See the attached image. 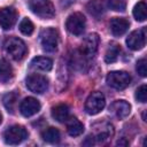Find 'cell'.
Returning <instances> with one entry per match:
<instances>
[{"label": "cell", "instance_id": "obj_29", "mask_svg": "<svg viewBox=\"0 0 147 147\" xmlns=\"http://www.w3.org/2000/svg\"><path fill=\"white\" fill-rule=\"evenodd\" d=\"M94 141H95L94 136H88L86 138V140L83 142V145H85V146H92V145H94Z\"/></svg>", "mask_w": 147, "mask_h": 147}, {"label": "cell", "instance_id": "obj_14", "mask_svg": "<svg viewBox=\"0 0 147 147\" xmlns=\"http://www.w3.org/2000/svg\"><path fill=\"white\" fill-rule=\"evenodd\" d=\"M129 21L123 17H114L110 21V30L114 36H122L129 29Z\"/></svg>", "mask_w": 147, "mask_h": 147}, {"label": "cell", "instance_id": "obj_9", "mask_svg": "<svg viewBox=\"0 0 147 147\" xmlns=\"http://www.w3.org/2000/svg\"><path fill=\"white\" fill-rule=\"evenodd\" d=\"M26 87L33 93H44L48 88V79L39 74H32L26 77Z\"/></svg>", "mask_w": 147, "mask_h": 147}, {"label": "cell", "instance_id": "obj_2", "mask_svg": "<svg viewBox=\"0 0 147 147\" xmlns=\"http://www.w3.org/2000/svg\"><path fill=\"white\" fill-rule=\"evenodd\" d=\"M30 9L41 18H51L55 14L54 6L51 0H30Z\"/></svg>", "mask_w": 147, "mask_h": 147}, {"label": "cell", "instance_id": "obj_23", "mask_svg": "<svg viewBox=\"0 0 147 147\" xmlns=\"http://www.w3.org/2000/svg\"><path fill=\"white\" fill-rule=\"evenodd\" d=\"M146 9H147V6H146V2L142 0V1H139L136 6H134V8H133V16H134V18L137 20V21H139V22H144L145 20H146V17H147V11H146Z\"/></svg>", "mask_w": 147, "mask_h": 147}, {"label": "cell", "instance_id": "obj_3", "mask_svg": "<svg viewBox=\"0 0 147 147\" xmlns=\"http://www.w3.org/2000/svg\"><path fill=\"white\" fill-rule=\"evenodd\" d=\"M107 84L116 90H123L127 87L131 83V76L126 71H110L107 75Z\"/></svg>", "mask_w": 147, "mask_h": 147}, {"label": "cell", "instance_id": "obj_19", "mask_svg": "<svg viewBox=\"0 0 147 147\" xmlns=\"http://www.w3.org/2000/svg\"><path fill=\"white\" fill-rule=\"evenodd\" d=\"M86 7H87L88 13L96 18H100L101 15L105 13V7L101 0H91Z\"/></svg>", "mask_w": 147, "mask_h": 147}, {"label": "cell", "instance_id": "obj_25", "mask_svg": "<svg viewBox=\"0 0 147 147\" xmlns=\"http://www.w3.org/2000/svg\"><path fill=\"white\" fill-rule=\"evenodd\" d=\"M18 29H20V31L23 33V34H25V36H30V34H32V32H33V30H34V26H33V23L29 20V18H23L22 21H21V23H20V25H18Z\"/></svg>", "mask_w": 147, "mask_h": 147}, {"label": "cell", "instance_id": "obj_31", "mask_svg": "<svg viewBox=\"0 0 147 147\" xmlns=\"http://www.w3.org/2000/svg\"><path fill=\"white\" fill-rule=\"evenodd\" d=\"M1 121H2V116H1V114H0V123H1Z\"/></svg>", "mask_w": 147, "mask_h": 147}, {"label": "cell", "instance_id": "obj_22", "mask_svg": "<svg viewBox=\"0 0 147 147\" xmlns=\"http://www.w3.org/2000/svg\"><path fill=\"white\" fill-rule=\"evenodd\" d=\"M119 52H121V47L117 45V44H110L107 52H106V55H105V61L107 63H114L115 61H117L118 59V55H119Z\"/></svg>", "mask_w": 147, "mask_h": 147}, {"label": "cell", "instance_id": "obj_11", "mask_svg": "<svg viewBox=\"0 0 147 147\" xmlns=\"http://www.w3.org/2000/svg\"><path fill=\"white\" fill-rule=\"evenodd\" d=\"M17 20V13L11 7H5L0 9V26L3 30H9L14 26Z\"/></svg>", "mask_w": 147, "mask_h": 147}, {"label": "cell", "instance_id": "obj_30", "mask_svg": "<svg viewBox=\"0 0 147 147\" xmlns=\"http://www.w3.org/2000/svg\"><path fill=\"white\" fill-rule=\"evenodd\" d=\"M117 145H118V146H126V145H129V141L123 138V139H121V140L117 141Z\"/></svg>", "mask_w": 147, "mask_h": 147}, {"label": "cell", "instance_id": "obj_20", "mask_svg": "<svg viewBox=\"0 0 147 147\" xmlns=\"http://www.w3.org/2000/svg\"><path fill=\"white\" fill-rule=\"evenodd\" d=\"M101 130H99L98 132H96V134H95V140H98V141H101V142H105L106 140H108L113 134H114V129H113V126L110 125V124H108V123H105V124H102V126L100 127Z\"/></svg>", "mask_w": 147, "mask_h": 147}, {"label": "cell", "instance_id": "obj_13", "mask_svg": "<svg viewBox=\"0 0 147 147\" xmlns=\"http://www.w3.org/2000/svg\"><path fill=\"white\" fill-rule=\"evenodd\" d=\"M109 111L113 113L116 117L122 119V118H125L129 116V114L131 111V106L129 102H126L124 100H116L110 105Z\"/></svg>", "mask_w": 147, "mask_h": 147}, {"label": "cell", "instance_id": "obj_7", "mask_svg": "<svg viewBox=\"0 0 147 147\" xmlns=\"http://www.w3.org/2000/svg\"><path fill=\"white\" fill-rule=\"evenodd\" d=\"M85 24H86L85 16L82 13H74L67 18L65 28L70 33L75 34V36H79L84 32Z\"/></svg>", "mask_w": 147, "mask_h": 147}, {"label": "cell", "instance_id": "obj_12", "mask_svg": "<svg viewBox=\"0 0 147 147\" xmlns=\"http://www.w3.org/2000/svg\"><path fill=\"white\" fill-rule=\"evenodd\" d=\"M39 110H40V103L37 99H34L32 96L25 98L20 105V111L25 117H30V116L37 114Z\"/></svg>", "mask_w": 147, "mask_h": 147}, {"label": "cell", "instance_id": "obj_10", "mask_svg": "<svg viewBox=\"0 0 147 147\" xmlns=\"http://www.w3.org/2000/svg\"><path fill=\"white\" fill-rule=\"evenodd\" d=\"M146 42V29L132 31L126 38V45L132 51H139L145 46Z\"/></svg>", "mask_w": 147, "mask_h": 147}, {"label": "cell", "instance_id": "obj_28", "mask_svg": "<svg viewBox=\"0 0 147 147\" xmlns=\"http://www.w3.org/2000/svg\"><path fill=\"white\" fill-rule=\"evenodd\" d=\"M136 69H137V71L140 76L146 77L147 76V61H146V59H140L137 62Z\"/></svg>", "mask_w": 147, "mask_h": 147}, {"label": "cell", "instance_id": "obj_21", "mask_svg": "<svg viewBox=\"0 0 147 147\" xmlns=\"http://www.w3.org/2000/svg\"><path fill=\"white\" fill-rule=\"evenodd\" d=\"M41 137H42L44 141H46L48 144H56V142L60 141V138H61L59 130L55 129V127H48V129H46L41 133Z\"/></svg>", "mask_w": 147, "mask_h": 147}, {"label": "cell", "instance_id": "obj_6", "mask_svg": "<svg viewBox=\"0 0 147 147\" xmlns=\"http://www.w3.org/2000/svg\"><path fill=\"white\" fill-rule=\"evenodd\" d=\"M28 138V131L22 125L9 126L3 133V140L8 145H18Z\"/></svg>", "mask_w": 147, "mask_h": 147}, {"label": "cell", "instance_id": "obj_1", "mask_svg": "<svg viewBox=\"0 0 147 147\" xmlns=\"http://www.w3.org/2000/svg\"><path fill=\"white\" fill-rule=\"evenodd\" d=\"M5 51L14 60H22L26 53V46L24 41L17 37H10L5 41Z\"/></svg>", "mask_w": 147, "mask_h": 147}, {"label": "cell", "instance_id": "obj_17", "mask_svg": "<svg viewBox=\"0 0 147 147\" xmlns=\"http://www.w3.org/2000/svg\"><path fill=\"white\" fill-rule=\"evenodd\" d=\"M52 116L60 123L65 122L69 118V107L64 103H60L52 108Z\"/></svg>", "mask_w": 147, "mask_h": 147}, {"label": "cell", "instance_id": "obj_5", "mask_svg": "<svg viewBox=\"0 0 147 147\" xmlns=\"http://www.w3.org/2000/svg\"><path fill=\"white\" fill-rule=\"evenodd\" d=\"M105 105H106L105 95L98 91L92 92L85 101V110L90 115H96L105 108Z\"/></svg>", "mask_w": 147, "mask_h": 147}, {"label": "cell", "instance_id": "obj_26", "mask_svg": "<svg viewBox=\"0 0 147 147\" xmlns=\"http://www.w3.org/2000/svg\"><path fill=\"white\" fill-rule=\"evenodd\" d=\"M108 5L115 11H124L126 8L125 0H108Z\"/></svg>", "mask_w": 147, "mask_h": 147}, {"label": "cell", "instance_id": "obj_4", "mask_svg": "<svg viewBox=\"0 0 147 147\" xmlns=\"http://www.w3.org/2000/svg\"><path fill=\"white\" fill-rule=\"evenodd\" d=\"M40 42L45 52H54L59 44V33L53 28H46L40 33Z\"/></svg>", "mask_w": 147, "mask_h": 147}, {"label": "cell", "instance_id": "obj_27", "mask_svg": "<svg viewBox=\"0 0 147 147\" xmlns=\"http://www.w3.org/2000/svg\"><path fill=\"white\" fill-rule=\"evenodd\" d=\"M136 100L139 101V102H142V103L146 102V100H147V86L145 84L137 88V91H136Z\"/></svg>", "mask_w": 147, "mask_h": 147}, {"label": "cell", "instance_id": "obj_8", "mask_svg": "<svg viewBox=\"0 0 147 147\" xmlns=\"http://www.w3.org/2000/svg\"><path fill=\"white\" fill-rule=\"evenodd\" d=\"M99 41H100V38L96 33H91L88 34L82 42L80 45V48H79V53L86 57L87 60L88 59H92L96 51H98V46H99Z\"/></svg>", "mask_w": 147, "mask_h": 147}, {"label": "cell", "instance_id": "obj_24", "mask_svg": "<svg viewBox=\"0 0 147 147\" xmlns=\"http://www.w3.org/2000/svg\"><path fill=\"white\" fill-rule=\"evenodd\" d=\"M17 93L15 92H10L8 94H6L3 96V105L6 107V109L10 113H14V109H15V106H16V101H17Z\"/></svg>", "mask_w": 147, "mask_h": 147}, {"label": "cell", "instance_id": "obj_18", "mask_svg": "<svg viewBox=\"0 0 147 147\" xmlns=\"http://www.w3.org/2000/svg\"><path fill=\"white\" fill-rule=\"evenodd\" d=\"M14 76V71L9 62L5 59H0V83H8Z\"/></svg>", "mask_w": 147, "mask_h": 147}, {"label": "cell", "instance_id": "obj_16", "mask_svg": "<svg viewBox=\"0 0 147 147\" xmlns=\"http://www.w3.org/2000/svg\"><path fill=\"white\" fill-rule=\"evenodd\" d=\"M31 67L41 71H49L53 68V61L46 56H37L31 61Z\"/></svg>", "mask_w": 147, "mask_h": 147}, {"label": "cell", "instance_id": "obj_15", "mask_svg": "<svg viewBox=\"0 0 147 147\" xmlns=\"http://www.w3.org/2000/svg\"><path fill=\"white\" fill-rule=\"evenodd\" d=\"M67 132L71 137H78L84 132V125L76 117H70L67 121Z\"/></svg>", "mask_w": 147, "mask_h": 147}]
</instances>
